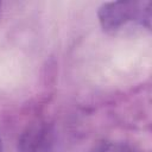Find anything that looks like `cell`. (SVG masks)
<instances>
[{
  "label": "cell",
  "instance_id": "obj_1",
  "mask_svg": "<svg viewBox=\"0 0 152 152\" xmlns=\"http://www.w3.org/2000/svg\"><path fill=\"white\" fill-rule=\"evenodd\" d=\"M101 28L110 36L122 34L137 28L151 30L150 1H112L97 10Z\"/></svg>",
  "mask_w": 152,
  "mask_h": 152
},
{
  "label": "cell",
  "instance_id": "obj_2",
  "mask_svg": "<svg viewBox=\"0 0 152 152\" xmlns=\"http://www.w3.org/2000/svg\"><path fill=\"white\" fill-rule=\"evenodd\" d=\"M17 148L18 152H61L56 127L48 121L30 124L20 133Z\"/></svg>",
  "mask_w": 152,
  "mask_h": 152
},
{
  "label": "cell",
  "instance_id": "obj_3",
  "mask_svg": "<svg viewBox=\"0 0 152 152\" xmlns=\"http://www.w3.org/2000/svg\"><path fill=\"white\" fill-rule=\"evenodd\" d=\"M88 152H141V150L120 140H101L94 144Z\"/></svg>",
  "mask_w": 152,
  "mask_h": 152
},
{
  "label": "cell",
  "instance_id": "obj_4",
  "mask_svg": "<svg viewBox=\"0 0 152 152\" xmlns=\"http://www.w3.org/2000/svg\"><path fill=\"white\" fill-rule=\"evenodd\" d=\"M0 152H4V150H2V144H1V139H0Z\"/></svg>",
  "mask_w": 152,
  "mask_h": 152
},
{
  "label": "cell",
  "instance_id": "obj_5",
  "mask_svg": "<svg viewBox=\"0 0 152 152\" xmlns=\"http://www.w3.org/2000/svg\"><path fill=\"white\" fill-rule=\"evenodd\" d=\"M0 12H1V2H0Z\"/></svg>",
  "mask_w": 152,
  "mask_h": 152
}]
</instances>
